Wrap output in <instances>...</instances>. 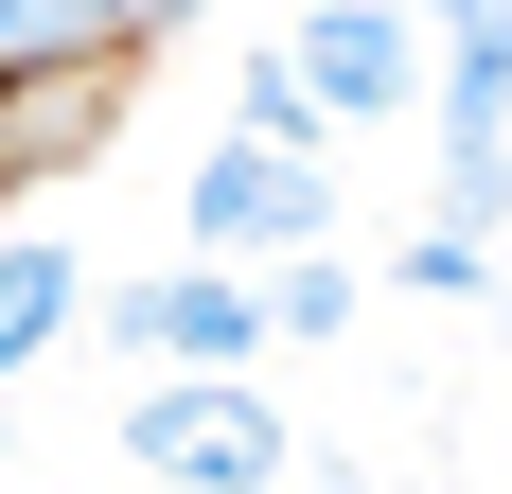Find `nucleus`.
Returning a JSON list of instances; mask_svg holds the SVG:
<instances>
[{"instance_id": "f257e3e1", "label": "nucleus", "mask_w": 512, "mask_h": 494, "mask_svg": "<svg viewBox=\"0 0 512 494\" xmlns=\"http://www.w3.org/2000/svg\"><path fill=\"white\" fill-rule=\"evenodd\" d=\"M124 459L177 494H283V406L248 389V371H159L142 406H124Z\"/></svg>"}, {"instance_id": "f03ea898", "label": "nucleus", "mask_w": 512, "mask_h": 494, "mask_svg": "<svg viewBox=\"0 0 512 494\" xmlns=\"http://www.w3.org/2000/svg\"><path fill=\"white\" fill-rule=\"evenodd\" d=\"M283 53L318 71V106H336V124H407V106H442V36H424L407 0H318Z\"/></svg>"}, {"instance_id": "7ed1b4c3", "label": "nucleus", "mask_w": 512, "mask_h": 494, "mask_svg": "<svg viewBox=\"0 0 512 494\" xmlns=\"http://www.w3.org/2000/svg\"><path fill=\"white\" fill-rule=\"evenodd\" d=\"M124 318V353H159V371H248L283 318H265V283H230V265H159V283L106 300Z\"/></svg>"}, {"instance_id": "20e7f679", "label": "nucleus", "mask_w": 512, "mask_h": 494, "mask_svg": "<svg viewBox=\"0 0 512 494\" xmlns=\"http://www.w3.org/2000/svg\"><path fill=\"white\" fill-rule=\"evenodd\" d=\"M336 195H318V159H265V142H212L195 159V247H318Z\"/></svg>"}, {"instance_id": "39448f33", "label": "nucleus", "mask_w": 512, "mask_h": 494, "mask_svg": "<svg viewBox=\"0 0 512 494\" xmlns=\"http://www.w3.org/2000/svg\"><path fill=\"white\" fill-rule=\"evenodd\" d=\"M89 89V71H124V18L106 0H0V89Z\"/></svg>"}, {"instance_id": "423d86ee", "label": "nucleus", "mask_w": 512, "mask_h": 494, "mask_svg": "<svg viewBox=\"0 0 512 494\" xmlns=\"http://www.w3.org/2000/svg\"><path fill=\"white\" fill-rule=\"evenodd\" d=\"M71 318H89V265H71L53 230H18V247H0V371H36Z\"/></svg>"}, {"instance_id": "0eeeda50", "label": "nucleus", "mask_w": 512, "mask_h": 494, "mask_svg": "<svg viewBox=\"0 0 512 494\" xmlns=\"http://www.w3.org/2000/svg\"><path fill=\"white\" fill-rule=\"evenodd\" d=\"M230 142H265V159H318V142H336V106H318V71H301L283 36L230 71Z\"/></svg>"}, {"instance_id": "6e6552de", "label": "nucleus", "mask_w": 512, "mask_h": 494, "mask_svg": "<svg viewBox=\"0 0 512 494\" xmlns=\"http://www.w3.org/2000/svg\"><path fill=\"white\" fill-rule=\"evenodd\" d=\"M389 283H407V300H477V283H495V230H460V212H424Z\"/></svg>"}, {"instance_id": "1a4fd4ad", "label": "nucleus", "mask_w": 512, "mask_h": 494, "mask_svg": "<svg viewBox=\"0 0 512 494\" xmlns=\"http://www.w3.org/2000/svg\"><path fill=\"white\" fill-rule=\"evenodd\" d=\"M265 318H283V336H354V265H336V247H283Z\"/></svg>"}, {"instance_id": "9d476101", "label": "nucleus", "mask_w": 512, "mask_h": 494, "mask_svg": "<svg viewBox=\"0 0 512 494\" xmlns=\"http://www.w3.org/2000/svg\"><path fill=\"white\" fill-rule=\"evenodd\" d=\"M106 18H124V53H142V36H159V18H195V0H106Z\"/></svg>"}, {"instance_id": "9b49d317", "label": "nucleus", "mask_w": 512, "mask_h": 494, "mask_svg": "<svg viewBox=\"0 0 512 494\" xmlns=\"http://www.w3.org/2000/svg\"><path fill=\"white\" fill-rule=\"evenodd\" d=\"M0 494H18V477H0Z\"/></svg>"}]
</instances>
